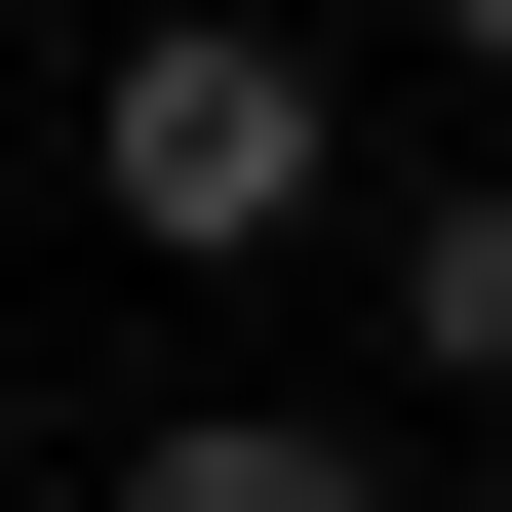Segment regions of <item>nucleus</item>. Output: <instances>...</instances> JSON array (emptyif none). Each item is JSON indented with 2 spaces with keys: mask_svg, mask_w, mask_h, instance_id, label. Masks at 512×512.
I'll return each mask as SVG.
<instances>
[{
  "mask_svg": "<svg viewBox=\"0 0 512 512\" xmlns=\"http://www.w3.org/2000/svg\"><path fill=\"white\" fill-rule=\"evenodd\" d=\"M79 158H119V237H158V276H237V237H316V40H237V0H158Z\"/></svg>",
  "mask_w": 512,
  "mask_h": 512,
  "instance_id": "obj_1",
  "label": "nucleus"
},
{
  "mask_svg": "<svg viewBox=\"0 0 512 512\" xmlns=\"http://www.w3.org/2000/svg\"><path fill=\"white\" fill-rule=\"evenodd\" d=\"M119 512H394V473L316 434V394H158V434H119Z\"/></svg>",
  "mask_w": 512,
  "mask_h": 512,
  "instance_id": "obj_2",
  "label": "nucleus"
},
{
  "mask_svg": "<svg viewBox=\"0 0 512 512\" xmlns=\"http://www.w3.org/2000/svg\"><path fill=\"white\" fill-rule=\"evenodd\" d=\"M394 355H434V394H512V197H394Z\"/></svg>",
  "mask_w": 512,
  "mask_h": 512,
  "instance_id": "obj_3",
  "label": "nucleus"
},
{
  "mask_svg": "<svg viewBox=\"0 0 512 512\" xmlns=\"http://www.w3.org/2000/svg\"><path fill=\"white\" fill-rule=\"evenodd\" d=\"M434 40H473V79H512V0H434Z\"/></svg>",
  "mask_w": 512,
  "mask_h": 512,
  "instance_id": "obj_4",
  "label": "nucleus"
}]
</instances>
